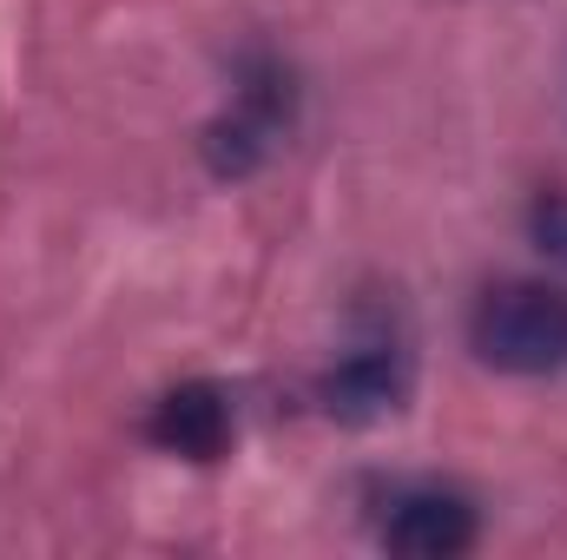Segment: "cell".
I'll list each match as a JSON object with an SVG mask.
<instances>
[{
	"label": "cell",
	"mask_w": 567,
	"mask_h": 560,
	"mask_svg": "<svg viewBox=\"0 0 567 560\" xmlns=\"http://www.w3.org/2000/svg\"><path fill=\"white\" fill-rule=\"evenodd\" d=\"M145 435L165 448V455H185V462H218L238 435V403L225 383H178L152 403Z\"/></svg>",
	"instance_id": "5"
},
{
	"label": "cell",
	"mask_w": 567,
	"mask_h": 560,
	"mask_svg": "<svg viewBox=\"0 0 567 560\" xmlns=\"http://www.w3.org/2000/svg\"><path fill=\"white\" fill-rule=\"evenodd\" d=\"M475 363L502 376H561L567 370V290L535 278L488 283L468 310Z\"/></svg>",
	"instance_id": "1"
},
{
	"label": "cell",
	"mask_w": 567,
	"mask_h": 560,
	"mask_svg": "<svg viewBox=\"0 0 567 560\" xmlns=\"http://www.w3.org/2000/svg\"><path fill=\"white\" fill-rule=\"evenodd\" d=\"M528 231H535V245H542L555 265H567V198L561 191H548V198L528 205Z\"/></svg>",
	"instance_id": "6"
},
{
	"label": "cell",
	"mask_w": 567,
	"mask_h": 560,
	"mask_svg": "<svg viewBox=\"0 0 567 560\" xmlns=\"http://www.w3.org/2000/svg\"><path fill=\"white\" fill-rule=\"evenodd\" d=\"M475 501L442 481H396L377 495V541L410 560H455L475 548Z\"/></svg>",
	"instance_id": "3"
},
{
	"label": "cell",
	"mask_w": 567,
	"mask_h": 560,
	"mask_svg": "<svg viewBox=\"0 0 567 560\" xmlns=\"http://www.w3.org/2000/svg\"><path fill=\"white\" fill-rule=\"evenodd\" d=\"M403 396H410V343H403L396 330H370V336H357V343L323 370V383H317L323 416L350 422V428L396 416Z\"/></svg>",
	"instance_id": "4"
},
{
	"label": "cell",
	"mask_w": 567,
	"mask_h": 560,
	"mask_svg": "<svg viewBox=\"0 0 567 560\" xmlns=\"http://www.w3.org/2000/svg\"><path fill=\"white\" fill-rule=\"evenodd\" d=\"M290 113H297L290 66L271 60V53H245L238 86H231V106L205 126V165L218 178H251L278 152L284 133H290Z\"/></svg>",
	"instance_id": "2"
}]
</instances>
